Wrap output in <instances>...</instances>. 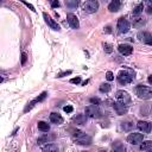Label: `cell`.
<instances>
[{"mask_svg": "<svg viewBox=\"0 0 152 152\" xmlns=\"http://www.w3.org/2000/svg\"><path fill=\"white\" fill-rule=\"evenodd\" d=\"M106 78H107L108 81H113V80H114V75H113V72H112V71H107V74H106Z\"/></svg>", "mask_w": 152, "mask_h": 152, "instance_id": "f546056e", "label": "cell"}, {"mask_svg": "<svg viewBox=\"0 0 152 152\" xmlns=\"http://www.w3.org/2000/svg\"><path fill=\"white\" fill-rule=\"evenodd\" d=\"M135 94L138 95L139 99H142V100H148L152 97L151 88L147 86H142V84H139L135 87Z\"/></svg>", "mask_w": 152, "mask_h": 152, "instance_id": "7a4b0ae2", "label": "cell"}, {"mask_svg": "<svg viewBox=\"0 0 152 152\" xmlns=\"http://www.w3.org/2000/svg\"><path fill=\"white\" fill-rule=\"evenodd\" d=\"M43 17H44V20H45V23L52 28V30H55V31H59V25L48 14V13H43Z\"/></svg>", "mask_w": 152, "mask_h": 152, "instance_id": "9c48e42d", "label": "cell"}, {"mask_svg": "<svg viewBox=\"0 0 152 152\" xmlns=\"http://www.w3.org/2000/svg\"><path fill=\"white\" fill-rule=\"evenodd\" d=\"M66 19H68V23H69V25L71 26V28H78L80 27V23H78V19H77V17L75 15V14H72V13H69L68 15H66Z\"/></svg>", "mask_w": 152, "mask_h": 152, "instance_id": "8fae6325", "label": "cell"}, {"mask_svg": "<svg viewBox=\"0 0 152 152\" xmlns=\"http://www.w3.org/2000/svg\"><path fill=\"white\" fill-rule=\"evenodd\" d=\"M53 139H55V135H53V134H45V135H43V137L38 138L37 142H38V144H43V142H50V141H51V140H53Z\"/></svg>", "mask_w": 152, "mask_h": 152, "instance_id": "ac0fdd59", "label": "cell"}, {"mask_svg": "<svg viewBox=\"0 0 152 152\" xmlns=\"http://www.w3.org/2000/svg\"><path fill=\"white\" fill-rule=\"evenodd\" d=\"M43 152H58V146L56 144H48L43 147Z\"/></svg>", "mask_w": 152, "mask_h": 152, "instance_id": "ffe728a7", "label": "cell"}, {"mask_svg": "<svg viewBox=\"0 0 152 152\" xmlns=\"http://www.w3.org/2000/svg\"><path fill=\"white\" fill-rule=\"evenodd\" d=\"M112 106L114 107L116 114H119V115H124V114L127 113V107L124 106V104H121V103H119V102H113Z\"/></svg>", "mask_w": 152, "mask_h": 152, "instance_id": "5bb4252c", "label": "cell"}, {"mask_svg": "<svg viewBox=\"0 0 152 152\" xmlns=\"http://www.w3.org/2000/svg\"><path fill=\"white\" fill-rule=\"evenodd\" d=\"M100 152H107V151H106V150H101Z\"/></svg>", "mask_w": 152, "mask_h": 152, "instance_id": "f35d334b", "label": "cell"}, {"mask_svg": "<svg viewBox=\"0 0 152 152\" xmlns=\"http://www.w3.org/2000/svg\"><path fill=\"white\" fill-rule=\"evenodd\" d=\"M0 82H2V78H1V77H0Z\"/></svg>", "mask_w": 152, "mask_h": 152, "instance_id": "ab89813d", "label": "cell"}, {"mask_svg": "<svg viewBox=\"0 0 152 152\" xmlns=\"http://www.w3.org/2000/svg\"><path fill=\"white\" fill-rule=\"evenodd\" d=\"M86 116H90V118H99L101 116V110L95 104H90L88 107H86Z\"/></svg>", "mask_w": 152, "mask_h": 152, "instance_id": "8992f818", "label": "cell"}, {"mask_svg": "<svg viewBox=\"0 0 152 152\" xmlns=\"http://www.w3.org/2000/svg\"><path fill=\"white\" fill-rule=\"evenodd\" d=\"M69 74H71V71L69 70V71H65V72H61V74H58L57 75V77H63L64 75H69Z\"/></svg>", "mask_w": 152, "mask_h": 152, "instance_id": "e575fe53", "label": "cell"}, {"mask_svg": "<svg viewBox=\"0 0 152 152\" xmlns=\"http://www.w3.org/2000/svg\"><path fill=\"white\" fill-rule=\"evenodd\" d=\"M118 50H119V52H120L121 55H124V56H128V55L132 53L133 48H132L131 45H128V44H120V45L118 46Z\"/></svg>", "mask_w": 152, "mask_h": 152, "instance_id": "4fadbf2b", "label": "cell"}, {"mask_svg": "<svg viewBox=\"0 0 152 152\" xmlns=\"http://www.w3.org/2000/svg\"><path fill=\"white\" fill-rule=\"evenodd\" d=\"M72 121H74L76 125H83V124H86V121H87V116H86L84 114H78V115H76V116L72 119Z\"/></svg>", "mask_w": 152, "mask_h": 152, "instance_id": "e0dca14e", "label": "cell"}, {"mask_svg": "<svg viewBox=\"0 0 152 152\" xmlns=\"http://www.w3.org/2000/svg\"><path fill=\"white\" fill-rule=\"evenodd\" d=\"M106 32H110V27H109V26L106 27Z\"/></svg>", "mask_w": 152, "mask_h": 152, "instance_id": "8d00e7d4", "label": "cell"}, {"mask_svg": "<svg viewBox=\"0 0 152 152\" xmlns=\"http://www.w3.org/2000/svg\"><path fill=\"white\" fill-rule=\"evenodd\" d=\"M26 58H27V57H26V53H25V52H21V64H23V65L25 64Z\"/></svg>", "mask_w": 152, "mask_h": 152, "instance_id": "d6a6232c", "label": "cell"}, {"mask_svg": "<svg viewBox=\"0 0 152 152\" xmlns=\"http://www.w3.org/2000/svg\"><path fill=\"white\" fill-rule=\"evenodd\" d=\"M142 10H144V5L142 4H139V5H137L134 8H133V15H138L139 13H141L142 12Z\"/></svg>", "mask_w": 152, "mask_h": 152, "instance_id": "d4e9b609", "label": "cell"}, {"mask_svg": "<svg viewBox=\"0 0 152 152\" xmlns=\"http://www.w3.org/2000/svg\"><path fill=\"white\" fill-rule=\"evenodd\" d=\"M133 80V75L129 72V71H126V70H122L118 74V82L120 84H127V83H131Z\"/></svg>", "mask_w": 152, "mask_h": 152, "instance_id": "3957f363", "label": "cell"}, {"mask_svg": "<svg viewBox=\"0 0 152 152\" xmlns=\"http://www.w3.org/2000/svg\"><path fill=\"white\" fill-rule=\"evenodd\" d=\"M120 6H121V2L118 1V0H114V1L109 2V5H108V10H109L110 12H118V11L120 10Z\"/></svg>", "mask_w": 152, "mask_h": 152, "instance_id": "2e32d148", "label": "cell"}, {"mask_svg": "<svg viewBox=\"0 0 152 152\" xmlns=\"http://www.w3.org/2000/svg\"><path fill=\"white\" fill-rule=\"evenodd\" d=\"M147 81H148V83H151V82H152V77H151V76H148V80H147Z\"/></svg>", "mask_w": 152, "mask_h": 152, "instance_id": "74e56055", "label": "cell"}, {"mask_svg": "<svg viewBox=\"0 0 152 152\" xmlns=\"http://www.w3.org/2000/svg\"><path fill=\"white\" fill-rule=\"evenodd\" d=\"M78 1L77 0H66L65 1V6L69 7V8H76L78 6Z\"/></svg>", "mask_w": 152, "mask_h": 152, "instance_id": "cb8c5ba5", "label": "cell"}, {"mask_svg": "<svg viewBox=\"0 0 152 152\" xmlns=\"http://www.w3.org/2000/svg\"><path fill=\"white\" fill-rule=\"evenodd\" d=\"M142 140H144V135L141 133H134L133 132L127 137V141L132 145H139L142 142Z\"/></svg>", "mask_w": 152, "mask_h": 152, "instance_id": "52a82bcc", "label": "cell"}, {"mask_svg": "<svg viewBox=\"0 0 152 152\" xmlns=\"http://www.w3.org/2000/svg\"><path fill=\"white\" fill-rule=\"evenodd\" d=\"M144 24H145V20H142V19L138 18V19H135V21L133 23V26L138 27V26H141V25H144Z\"/></svg>", "mask_w": 152, "mask_h": 152, "instance_id": "4316f807", "label": "cell"}, {"mask_svg": "<svg viewBox=\"0 0 152 152\" xmlns=\"http://www.w3.org/2000/svg\"><path fill=\"white\" fill-rule=\"evenodd\" d=\"M115 97L119 101V103H121L124 106H127L131 102V95L127 91H125V90H118Z\"/></svg>", "mask_w": 152, "mask_h": 152, "instance_id": "277c9868", "label": "cell"}, {"mask_svg": "<svg viewBox=\"0 0 152 152\" xmlns=\"http://www.w3.org/2000/svg\"><path fill=\"white\" fill-rule=\"evenodd\" d=\"M63 109H64V112H65V113H71L74 108H72L71 106H65V107H64Z\"/></svg>", "mask_w": 152, "mask_h": 152, "instance_id": "1f68e13d", "label": "cell"}, {"mask_svg": "<svg viewBox=\"0 0 152 152\" xmlns=\"http://www.w3.org/2000/svg\"><path fill=\"white\" fill-rule=\"evenodd\" d=\"M90 102H91V104H95V106H97V104H99L101 101H100L97 97H91V99H90Z\"/></svg>", "mask_w": 152, "mask_h": 152, "instance_id": "4dcf8cb0", "label": "cell"}, {"mask_svg": "<svg viewBox=\"0 0 152 152\" xmlns=\"http://www.w3.org/2000/svg\"><path fill=\"white\" fill-rule=\"evenodd\" d=\"M23 4H24V5H25V6H27V7H28V8H31V10H32V11H33V12H34V11H36V10H34V7H33V6H32V5H31V4H28V2H25V1H24V2H23Z\"/></svg>", "mask_w": 152, "mask_h": 152, "instance_id": "836d02e7", "label": "cell"}, {"mask_svg": "<svg viewBox=\"0 0 152 152\" xmlns=\"http://www.w3.org/2000/svg\"><path fill=\"white\" fill-rule=\"evenodd\" d=\"M121 128L124 131H126V132H129V131L133 129V122H131V121H124V122H121Z\"/></svg>", "mask_w": 152, "mask_h": 152, "instance_id": "7402d4cb", "label": "cell"}, {"mask_svg": "<svg viewBox=\"0 0 152 152\" xmlns=\"http://www.w3.org/2000/svg\"><path fill=\"white\" fill-rule=\"evenodd\" d=\"M137 127H138L142 133H150V132H151V124H150L148 121H142V120H140V121H138Z\"/></svg>", "mask_w": 152, "mask_h": 152, "instance_id": "7c38bea8", "label": "cell"}, {"mask_svg": "<svg viewBox=\"0 0 152 152\" xmlns=\"http://www.w3.org/2000/svg\"><path fill=\"white\" fill-rule=\"evenodd\" d=\"M70 83H72V84H78V83H81V77L77 76V77L71 78V80H70Z\"/></svg>", "mask_w": 152, "mask_h": 152, "instance_id": "f1b7e54d", "label": "cell"}, {"mask_svg": "<svg viewBox=\"0 0 152 152\" xmlns=\"http://www.w3.org/2000/svg\"><path fill=\"white\" fill-rule=\"evenodd\" d=\"M152 148V141L151 140H146L140 145V150L141 151H146V152H151Z\"/></svg>", "mask_w": 152, "mask_h": 152, "instance_id": "44dd1931", "label": "cell"}, {"mask_svg": "<svg viewBox=\"0 0 152 152\" xmlns=\"http://www.w3.org/2000/svg\"><path fill=\"white\" fill-rule=\"evenodd\" d=\"M58 6H59V1H52L51 2V7L55 8V7H58Z\"/></svg>", "mask_w": 152, "mask_h": 152, "instance_id": "d590c367", "label": "cell"}, {"mask_svg": "<svg viewBox=\"0 0 152 152\" xmlns=\"http://www.w3.org/2000/svg\"><path fill=\"white\" fill-rule=\"evenodd\" d=\"M38 129L42 131V132H49L50 126H49V124H46L45 121H39V122H38Z\"/></svg>", "mask_w": 152, "mask_h": 152, "instance_id": "603a6c76", "label": "cell"}, {"mask_svg": "<svg viewBox=\"0 0 152 152\" xmlns=\"http://www.w3.org/2000/svg\"><path fill=\"white\" fill-rule=\"evenodd\" d=\"M114 152H126V147L120 142V141H114L112 145Z\"/></svg>", "mask_w": 152, "mask_h": 152, "instance_id": "d6986e66", "label": "cell"}, {"mask_svg": "<svg viewBox=\"0 0 152 152\" xmlns=\"http://www.w3.org/2000/svg\"><path fill=\"white\" fill-rule=\"evenodd\" d=\"M72 139L75 142L80 145H90L91 144V137L83 133L82 131H75L72 134Z\"/></svg>", "mask_w": 152, "mask_h": 152, "instance_id": "6da1fadb", "label": "cell"}, {"mask_svg": "<svg viewBox=\"0 0 152 152\" xmlns=\"http://www.w3.org/2000/svg\"><path fill=\"white\" fill-rule=\"evenodd\" d=\"M50 121H51L52 124L59 125V124L63 122V118H62V115L58 114V113H51V114H50Z\"/></svg>", "mask_w": 152, "mask_h": 152, "instance_id": "9a60e30c", "label": "cell"}, {"mask_svg": "<svg viewBox=\"0 0 152 152\" xmlns=\"http://www.w3.org/2000/svg\"><path fill=\"white\" fill-rule=\"evenodd\" d=\"M83 10L87 13H95L99 10V2L96 0H88L83 4Z\"/></svg>", "mask_w": 152, "mask_h": 152, "instance_id": "5b68a950", "label": "cell"}, {"mask_svg": "<svg viewBox=\"0 0 152 152\" xmlns=\"http://www.w3.org/2000/svg\"><path fill=\"white\" fill-rule=\"evenodd\" d=\"M99 90H100L101 93H108V91L110 90V86H109L108 83H102V84L100 86Z\"/></svg>", "mask_w": 152, "mask_h": 152, "instance_id": "484cf974", "label": "cell"}, {"mask_svg": "<svg viewBox=\"0 0 152 152\" xmlns=\"http://www.w3.org/2000/svg\"><path fill=\"white\" fill-rule=\"evenodd\" d=\"M84 152H87V151H84Z\"/></svg>", "mask_w": 152, "mask_h": 152, "instance_id": "60d3db41", "label": "cell"}, {"mask_svg": "<svg viewBox=\"0 0 152 152\" xmlns=\"http://www.w3.org/2000/svg\"><path fill=\"white\" fill-rule=\"evenodd\" d=\"M103 49H104V51H106L107 53H110V52L113 51L112 45H110V44H107V43H104V44H103Z\"/></svg>", "mask_w": 152, "mask_h": 152, "instance_id": "83f0119b", "label": "cell"}, {"mask_svg": "<svg viewBox=\"0 0 152 152\" xmlns=\"http://www.w3.org/2000/svg\"><path fill=\"white\" fill-rule=\"evenodd\" d=\"M129 27H131V25H129V23H128L127 19L120 18V19L118 20V31H119L120 33H126V32H128V31H129Z\"/></svg>", "mask_w": 152, "mask_h": 152, "instance_id": "ba28073f", "label": "cell"}, {"mask_svg": "<svg viewBox=\"0 0 152 152\" xmlns=\"http://www.w3.org/2000/svg\"><path fill=\"white\" fill-rule=\"evenodd\" d=\"M138 38H139L141 42H144L145 44H147V45H151V44H152V36H151L150 32H146V31L139 32V33H138Z\"/></svg>", "mask_w": 152, "mask_h": 152, "instance_id": "30bf717a", "label": "cell"}]
</instances>
